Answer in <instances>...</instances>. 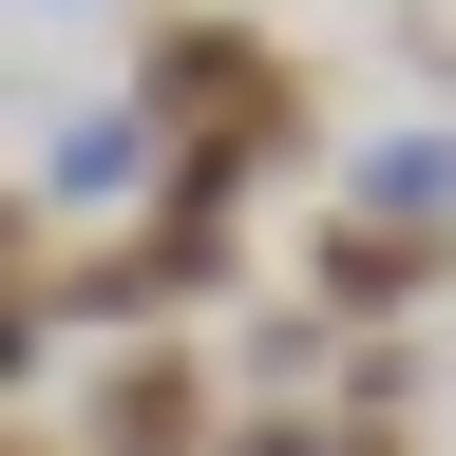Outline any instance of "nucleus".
I'll return each instance as SVG.
<instances>
[{
    "label": "nucleus",
    "mask_w": 456,
    "mask_h": 456,
    "mask_svg": "<svg viewBox=\"0 0 456 456\" xmlns=\"http://www.w3.org/2000/svg\"><path fill=\"white\" fill-rule=\"evenodd\" d=\"M77 456H228V437H209V342H134V362L95 380Z\"/></svg>",
    "instance_id": "f257e3e1"
},
{
    "label": "nucleus",
    "mask_w": 456,
    "mask_h": 456,
    "mask_svg": "<svg viewBox=\"0 0 456 456\" xmlns=\"http://www.w3.org/2000/svg\"><path fill=\"white\" fill-rule=\"evenodd\" d=\"M437 248H456V228H399V209H323V248H305V285H323L342 323H399V305L437 285Z\"/></svg>",
    "instance_id": "f03ea898"
},
{
    "label": "nucleus",
    "mask_w": 456,
    "mask_h": 456,
    "mask_svg": "<svg viewBox=\"0 0 456 456\" xmlns=\"http://www.w3.org/2000/svg\"><path fill=\"white\" fill-rule=\"evenodd\" d=\"M134 171H171V134H152V95H95V114H38V191H57V209H114Z\"/></svg>",
    "instance_id": "7ed1b4c3"
},
{
    "label": "nucleus",
    "mask_w": 456,
    "mask_h": 456,
    "mask_svg": "<svg viewBox=\"0 0 456 456\" xmlns=\"http://www.w3.org/2000/svg\"><path fill=\"white\" fill-rule=\"evenodd\" d=\"M342 209H399V228H456V134H362V191Z\"/></svg>",
    "instance_id": "20e7f679"
},
{
    "label": "nucleus",
    "mask_w": 456,
    "mask_h": 456,
    "mask_svg": "<svg viewBox=\"0 0 456 456\" xmlns=\"http://www.w3.org/2000/svg\"><path fill=\"white\" fill-rule=\"evenodd\" d=\"M38 20H57V0H38Z\"/></svg>",
    "instance_id": "39448f33"
}]
</instances>
